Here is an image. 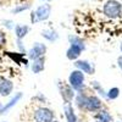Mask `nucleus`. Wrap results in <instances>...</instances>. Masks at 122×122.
<instances>
[{"label": "nucleus", "mask_w": 122, "mask_h": 122, "mask_svg": "<svg viewBox=\"0 0 122 122\" xmlns=\"http://www.w3.org/2000/svg\"><path fill=\"white\" fill-rule=\"evenodd\" d=\"M84 82H86V76L82 71H79V70L72 71L68 76V84L72 87L73 90L77 92V93H82L83 92V88L86 87Z\"/></svg>", "instance_id": "1"}, {"label": "nucleus", "mask_w": 122, "mask_h": 122, "mask_svg": "<svg viewBox=\"0 0 122 122\" xmlns=\"http://www.w3.org/2000/svg\"><path fill=\"white\" fill-rule=\"evenodd\" d=\"M103 12L109 18H117L122 14V4L117 0H107L103 6Z\"/></svg>", "instance_id": "2"}, {"label": "nucleus", "mask_w": 122, "mask_h": 122, "mask_svg": "<svg viewBox=\"0 0 122 122\" xmlns=\"http://www.w3.org/2000/svg\"><path fill=\"white\" fill-rule=\"evenodd\" d=\"M33 118L36 122H53L55 120V114L46 106H39L34 110Z\"/></svg>", "instance_id": "3"}, {"label": "nucleus", "mask_w": 122, "mask_h": 122, "mask_svg": "<svg viewBox=\"0 0 122 122\" xmlns=\"http://www.w3.org/2000/svg\"><path fill=\"white\" fill-rule=\"evenodd\" d=\"M50 11H51V7H50L49 4L39 5L34 11H32V14H30V21H32V23L45 21V20H48L49 16H50Z\"/></svg>", "instance_id": "4"}, {"label": "nucleus", "mask_w": 122, "mask_h": 122, "mask_svg": "<svg viewBox=\"0 0 122 122\" xmlns=\"http://www.w3.org/2000/svg\"><path fill=\"white\" fill-rule=\"evenodd\" d=\"M57 88H59V92H60V95L62 98L64 103L65 104H71L73 101L75 97H76V93L73 88L71 87L68 83H64V82H59L57 83Z\"/></svg>", "instance_id": "5"}, {"label": "nucleus", "mask_w": 122, "mask_h": 122, "mask_svg": "<svg viewBox=\"0 0 122 122\" xmlns=\"http://www.w3.org/2000/svg\"><path fill=\"white\" fill-rule=\"evenodd\" d=\"M46 53V45L43 44V43H34L33 46L30 48L28 50V53H27V57L29 60H36V59H39V57H43Z\"/></svg>", "instance_id": "6"}, {"label": "nucleus", "mask_w": 122, "mask_h": 122, "mask_svg": "<svg viewBox=\"0 0 122 122\" xmlns=\"http://www.w3.org/2000/svg\"><path fill=\"white\" fill-rule=\"evenodd\" d=\"M101 109H103V101L100 100V98L97 95H88L86 111H88V112H98Z\"/></svg>", "instance_id": "7"}, {"label": "nucleus", "mask_w": 122, "mask_h": 122, "mask_svg": "<svg viewBox=\"0 0 122 122\" xmlns=\"http://www.w3.org/2000/svg\"><path fill=\"white\" fill-rule=\"evenodd\" d=\"M14 90V82L6 77H0V95L9 97Z\"/></svg>", "instance_id": "8"}, {"label": "nucleus", "mask_w": 122, "mask_h": 122, "mask_svg": "<svg viewBox=\"0 0 122 122\" xmlns=\"http://www.w3.org/2000/svg\"><path fill=\"white\" fill-rule=\"evenodd\" d=\"M22 97H23V94L21 93V92H18V93H16L15 95H12V98L10 99L6 104H4V105H3L1 110H0V115H5V114H7L9 111L11 110L14 106H16V105H17V103L22 99Z\"/></svg>", "instance_id": "9"}, {"label": "nucleus", "mask_w": 122, "mask_h": 122, "mask_svg": "<svg viewBox=\"0 0 122 122\" xmlns=\"http://www.w3.org/2000/svg\"><path fill=\"white\" fill-rule=\"evenodd\" d=\"M75 66L77 70L82 71L83 73H87V75H93L94 73V66L92 65L88 60H76L75 61Z\"/></svg>", "instance_id": "10"}, {"label": "nucleus", "mask_w": 122, "mask_h": 122, "mask_svg": "<svg viewBox=\"0 0 122 122\" xmlns=\"http://www.w3.org/2000/svg\"><path fill=\"white\" fill-rule=\"evenodd\" d=\"M94 120H95V122H114L112 116H111V114L106 109H101L98 112H95Z\"/></svg>", "instance_id": "11"}, {"label": "nucleus", "mask_w": 122, "mask_h": 122, "mask_svg": "<svg viewBox=\"0 0 122 122\" xmlns=\"http://www.w3.org/2000/svg\"><path fill=\"white\" fill-rule=\"evenodd\" d=\"M64 114L66 117V122H78V117L75 112V109L72 104H65L64 105Z\"/></svg>", "instance_id": "12"}, {"label": "nucleus", "mask_w": 122, "mask_h": 122, "mask_svg": "<svg viewBox=\"0 0 122 122\" xmlns=\"http://www.w3.org/2000/svg\"><path fill=\"white\" fill-rule=\"evenodd\" d=\"M83 50L81 49L79 46H76V45H70L68 49L66 50V57L71 61H76L79 59L81 54H82Z\"/></svg>", "instance_id": "13"}, {"label": "nucleus", "mask_w": 122, "mask_h": 122, "mask_svg": "<svg viewBox=\"0 0 122 122\" xmlns=\"http://www.w3.org/2000/svg\"><path fill=\"white\" fill-rule=\"evenodd\" d=\"M45 68V57H39V59H36L32 61V64H30V70H32L33 73H40L43 72Z\"/></svg>", "instance_id": "14"}, {"label": "nucleus", "mask_w": 122, "mask_h": 122, "mask_svg": "<svg viewBox=\"0 0 122 122\" xmlns=\"http://www.w3.org/2000/svg\"><path fill=\"white\" fill-rule=\"evenodd\" d=\"M15 34H16V38L22 40L29 32V27L26 26V25H16L15 26Z\"/></svg>", "instance_id": "15"}, {"label": "nucleus", "mask_w": 122, "mask_h": 122, "mask_svg": "<svg viewBox=\"0 0 122 122\" xmlns=\"http://www.w3.org/2000/svg\"><path fill=\"white\" fill-rule=\"evenodd\" d=\"M87 99H88V95L84 94L83 92H82V93H78V94L75 97L76 106H77L79 110L84 111V110H86V105H87Z\"/></svg>", "instance_id": "16"}, {"label": "nucleus", "mask_w": 122, "mask_h": 122, "mask_svg": "<svg viewBox=\"0 0 122 122\" xmlns=\"http://www.w3.org/2000/svg\"><path fill=\"white\" fill-rule=\"evenodd\" d=\"M7 56L11 57L16 64L28 65V59L26 57V54H21V53H7Z\"/></svg>", "instance_id": "17"}, {"label": "nucleus", "mask_w": 122, "mask_h": 122, "mask_svg": "<svg viewBox=\"0 0 122 122\" xmlns=\"http://www.w3.org/2000/svg\"><path fill=\"white\" fill-rule=\"evenodd\" d=\"M42 36L43 38H45L46 40H49V42H55V40L59 39V34L55 29L53 28H49V29H45L42 32Z\"/></svg>", "instance_id": "18"}, {"label": "nucleus", "mask_w": 122, "mask_h": 122, "mask_svg": "<svg viewBox=\"0 0 122 122\" xmlns=\"http://www.w3.org/2000/svg\"><path fill=\"white\" fill-rule=\"evenodd\" d=\"M68 42H70V45H76V46H79L82 50H86V44H84L82 38L72 34V36L68 37Z\"/></svg>", "instance_id": "19"}, {"label": "nucleus", "mask_w": 122, "mask_h": 122, "mask_svg": "<svg viewBox=\"0 0 122 122\" xmlns=\"http://www.w3.org/2000/svg\"><path fill=\"white\" fill-rule=\"evenodd\" d=\"M120 95V89L117 87H114V88H111L109 92H106V98L109 100H115L117 99Z\"/></svg>", "instance_id": "20"}, {"label": "nucleus", "mask_w": 122, "mask_h": 122, "mask_svg": "<svg viewBox=\"0 0 122 122\" xmlns=\"http://www.w3.org/2000/svg\"><path fill=\"white\" fill-rule=\"evenodd\" d=\"M92 87H93V89H94L95 92H98L101 97H106V92L101 88V86H100L99 82H97V81H93V82H92Z\"/></svg>", "instance_id": "21"}, {"label": "nucleus", "mask_w": 122, "mask_h": 122, "mask_svg": "<svg viewBox=\"0 0 122 122\" xmlns=\"http://www.w3.org/2000/svg\"><path fill=\"white\" fill-rule=\"evenodd\" d=\"M29 9V4H22V5H18L16 6L15 9H12V14H20V12H22L25 11V10Z\"/></svg>", "instance_id": "22"}, {"label": "nucleus", "mask_w": 122, "mask_h": 122, "mask_svg": "<svg viewBox=\"0 0 122 122\" xmlns=\"http://www.w3.org/2000/svg\"><path fill=\"white\" fill-rule=\"evenodd\" d=\"M6 42H7V39H6V34L3 32L1 29H0V48H3L6 45Z\"/></svg>", "instance_id": "23"}, {"label": "nucleus", "mask_w": 122, "mask_h": 122, "mask_svg": "<svg viewBox=\"0 0 122 122\" xmlns=\"http://www.w3.org/2000/svg\"><path fill=\"white\" fill-rule=\"evenodd\" d=\"M17 48H18V50H20V53H21V54H26V48L23 46V42H22V40L17 39Z\"/></svg>", "instance_id": "24"}, {"label": "nucleus", "mask_w": 122, "mask_h": 122, "mask_svg": "<svg viewBox=\"0 0 122 122\" xmlns=\"http://www.w3.org/2000/svg\"><path fill=\"white\" fill-rule=\"evenodd\" d=\"M3 25H4L7 29H12V28H15L14 22L11 21V20H4V21H3Z\"/></svg>", "instance_id": "25"}, {"label": "nucleus", "mask_w": 122, "mask_h": 122, "mask_svg": "<svg viewBox=\"0 0 122 122\" xmlns=\"http://www.w3.org/2000/svg\"><path fill=\"white\" fill-rule=\"evenodd\" d=\"M33 99H34L36 101H38V103H45V101H46V98H45L42 93H39L38 95H36Z\"/></svg>", "instance_id": "26"}, {"label": "nucleus", "mask_w": 122, "mask_h": 122, "mask_svg": "<svg viewBox=\"0 0 122 122\" xmlns=\"http://www.w3.org/2000/svg\"><path fill=\"white\" fill-rule=\"evenodd\" d=\"M117 65H118L120 70L122 71V56H118V57H117Z\"/></svg>", "instance_id": "27"}, {"label": "nucleus", "mask_w": 122, "mask_h": 122, "mask_svg": "<svg viewBox=\"0 0 122 122\" xmlns=\"http://www.w3.org/2000/svg\"><path fill=\"white\" fill-rule=\"evenodd\" d=\"M120 50H121V53H122V44H121V46H120Z\"/></svg>", "instance_id": "28"}, {"label": "nucleus", "mask_w": 122, "mask_h": 122, "mask_svg": "<svg viewBox=\"0 0 122 122\" xmlns=\"http://www.w3.org/2000/svg\"><path fill=\"white\" fill-rule=\"evenodd\" d=\"M1 107H3V104H1V103H0V110H1Z\"/></svg>", "instance_id": "29"}, {"label": "nucleus", "mask_w": 122, "mask_h": 122, "mask_svg": "<svg viewBox=\"0 0 122 122\" xmlns=\"http://www.w3.org/2000/svg\"><path fill=\"white\" fill-rule=\"evenodd\" d=\"M53 122H59V121H56V120H54V121H53Z\"/></svg>", "instance_id": "30"}, {"label": "nucleus", "mask_w": 122, "mask_h": 122, "mask_svg": "<svg viewBox=\"0 0 122 122\" xmlns=\"http://www.w3.org/2000/svg\"><path fill=\"white\" fill-rule=\"evenodd\" d=\"M117 122H122V121H117Z\"/></svg>", "instance_id": "31"}, {"label": "nucleus", "mask_w": 122, "mask_h": 122, "mask_svg": "<svg viewBox=\"0 0 122 122\" xmlns=\"http://www.w3.org/2000/svg\"><path fill=\"white\" fill-rule=\"evenodd\" d=\"M3 122H5V121H3Z\"/></svg>", "instance_id": "32"}]
</instances>
